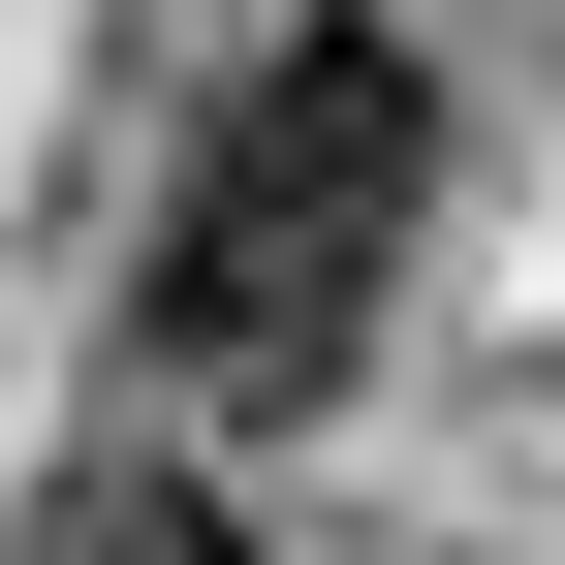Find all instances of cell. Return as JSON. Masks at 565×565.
<instances>
[{"label": "cell", "instance_id": "6da1fadb", "mask_svg": "<svg viewBox=\"0 0 565 565\" xmlns=\"http://www.w3.org/2000/svg\"><path fill=\"white\" fill-rule=\"evenodd\" d=\"M408 158H440V95H408L377 0H252L221 95H189V189H158V377L189 408H315L345 345H377Z\"/></svg>", "mask_w": 565, "mask_h": 565}, {"label": "cell", "instance_id": "7a4b0ae2", "mask_svg": "<svg viewBox=\"0 0 565 565\" xmlns=\"http://www.w3.org/2000/svg\"><path fill=\"white\" fill-rule=\"evenodd\" d=\"M63 565H252V534L189 503V471H95V503H63Z\"/></svg>", "mask_w": 565, "mask_h": 565}]
</instances>
